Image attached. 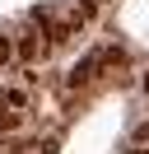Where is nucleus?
Masks as SVG:
<instances>
[{"label":"nucleus","instance_id":"f257e3e1","mask_svg":"<svg viewBox=\"0 0 149 154\" xmlns=\"http://www.w3.org/2000/svg\"><path fill=\"white\" fill-rule=\"evenodd\" d=\"M98 70H102V51H89L84 61H74V66H70V89L93 84V79H98Z\"/></svg>","mask_w":149,"mask_h":154},{"label":"nucleus","instance_id":"f03ea898","mask_svg":"<svg viewBox=\"0 0 149 154\" xmlns=\"http://www.w3.org/2000/svg\"><path fill=\"white\" fill-rule=\"evenodd\" d=\"M74 28H79V23H56V19H47V42H51V47H61V42H70L74 38Z\"/></svg>","mask_w":149,"mask_h":154},{"label":"nucleus","instance_id":"7ed1b4c3","mask_svg":"<svg viewBox=\"0 0 149 154\" xmlns=\"http://www.w3.org/2000/svg\"><path fill=\"white\" fill-rule=\"evenodd\" d=\"M98 51H102V70L107 66H126V51H121L117 42H112V47H98Z\"/></svg>","mask_w":149,"mask_h":154},{"label":"nucleus","instance_id":"20e7f679","mask_svg":"<svg viewBox=\"0 0 149 154\" xmlns=\"http://www.w3.org/2000/svg\"><path fill=\"white\" fill-rule=\"evenodd\" d=\"M0 103L19 112V107H28V94H23V89H5V94H0Z\"/></svg>","mask_w":149,"mask_h":154},{"label":"nucleus","instance_id":"39448f33","mask_svg":"<svg viewBox=\"0 0 149 154\" xmlns=\"http://www.w3.org/2000/svg\"><path fill=\"white\" fill-rule=\"evenodd\" d=\"M93 14H98V0H79L74 5V23H89Z\"/></svg>","mask_w":149,"mask_h":154},{"label":"nucleus","instance_id":"423d86ee","mask_svg":"<svg viewBox=\"0 0 149 154\" xmlns=\"http://www.w3.org/2000/svg\"><path fill=\"white\" fill-rule=\"evenodd\" d=\"M14 47H19V56H23V61H33V56H37V38H33V33H23Z\"/></svg>","mask_w":149,"mask_h":154},{"label":"nucleus","instance_id":"0eeeda50","mask_svg":"<svg viewBox=\"0 0 149 154\" xmlns=\"http://www.w3.org/2000/svg\"><path fill=\"white\" fill-rule=\"evenodd\" d=\"M37 154H61V135H47V140H37Z\"/></svg>","mask_w":149,"mask_h":154},{"label":"nucleus","instance_id":"6e6552de","mask_svg":"<svg viewBox=\"0 0 149 154\" xmlns=\"http://www.w3.org/2000/svg\"><path fill=\"white\" fill-rule=\"evenodd\" d=\"M19 56V47H14V42H9V38H0V66H9V61H14Z\"/></svg>","mask_w":149,"mask_h":154},{"label":"nucleus","instance_id":"1a4fd4ad","mask_svg":"<svg viewBox=\"0 0 149 154\" xmlns=\"http://www.w3.org/2000/svg\"><path fill=\"white\" fill-rule=\"evenodd\" d=\"M19 126V112H0V131H14Z\"/></svg>","mask_w":149,"mask_h":154},{"label":"nucleus","instance_id":"9d476101","mask_svg":"<svg viewBox=\"0 0 149 154\" xmlns=\"http://www.w3.org/2000/svg\"><path fill=\"white\" fill-rule=\"evenodd\" d=\"M144 140H149V122H140L135 126V145H144Z\"/></svg>","mask_w":149,"mask_h":154},{"label":"nucleus","instance_id":"9b49d317","mask_svg":"<svg viewBox=\"0 0 149 154\" xmlns=\"http://www.w3.org/2000/svg\"><path fill=\"white\" fill-rule=\"evenodd\" d=\"M140 89H144V94H149V70H144V79H140Z\"/></svg>","mask_w":149,"mask_h":154},{"label":"nucleus","instance_id":"f8f14e48","mask_svg":"<svg viewBox=\"0 0 149 154\" xmlns=\"http://www.w3.org/2000/svg\"><path fill=\"white\" fill-rule=\"evenodd\" d=\"M130 154H149V149H140V145H135V149H130Z\"/></svg>","mask_w":149,"mask_h":154},{"label":"nucleus","instance_id":"ddd939ff","mask_svg":"<svg viewBox=\"0 0 149 154\" xmlns=\"http://www.w3.org/2000/svg\"><path fill=\"white\" fill-rule=\"evenodd\" d=\"M98 5H102V0H98Z\"/></svg>","mask_w":149,"mask_h":154}]
</instances>
